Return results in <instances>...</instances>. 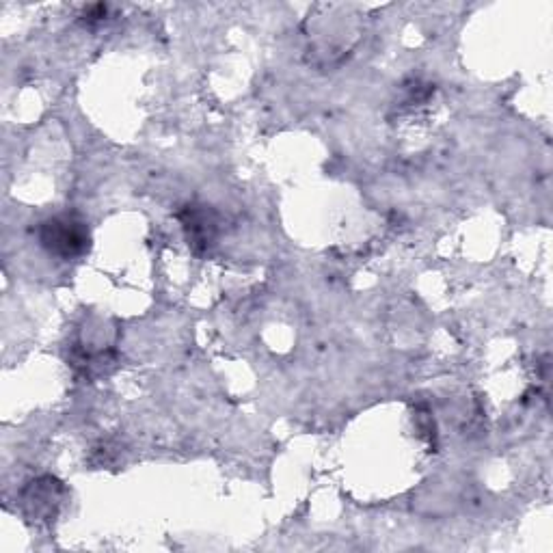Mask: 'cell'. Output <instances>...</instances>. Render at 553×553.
I'll list each match as a JSON object with an SVG mask.
<instances>
[{"label": "cell", "mask_w": 553, "mask_h": 553, "mask_svg": "<svg viewBox=\"0 0 553 553\" xmlns=\"http://www.w3.org/2000/svg\"><path fill=\"white\" fill-rule=\"evenodd\" d=\"M39 240H42L48 253L63 260H72L89 249V229L83 221L72 217V214H63V217H55L42 223V227H39Z\"/></svg>", "instance_id": "1"}, {"label": "cell", "mask_w": 553, "mask_h": 553, "mask_svg": "<svg viewBox=\"0 0 553 553\" xmlns=\"http://www.w3.org/2000/svg\"><path fill=\"white\" fill-rule=\"evenodd\" d=\"M188 217L184 219V227L188 232V238L193 242H201V245H208L212 240V232H214V221L208 217V210H199V208H191L188 206L186 210Z\"/></svg>", "instance_id": "2"}]
</instances>
